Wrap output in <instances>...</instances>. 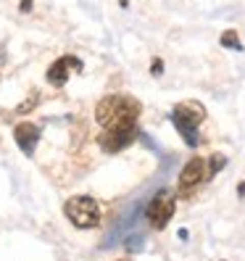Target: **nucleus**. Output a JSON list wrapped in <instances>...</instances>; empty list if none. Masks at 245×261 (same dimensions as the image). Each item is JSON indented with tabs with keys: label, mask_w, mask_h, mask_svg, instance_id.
Here are the masks:
<instances>
[{
	"label": "nucleus",
	"mask_w": 245,
	"mask_h": 261,
	"mask_svg": "<svg viewBox=\"0 0 245 261\" xmlns=\"http://www.w3.org/2000/svg\"><path fill=\"white\" fill-rule=\"evenodd\" d=\"M140 111H143L140 100L132 98V95H105L95 106V121L103 129H108V127H116V124L137 121Z\"/></svg>",
	"instance_id": "obj_1"
},
{
	"label": "nucleus",
	"mask_w": 245,
	"mask_h": 261,
	"mask_svg": "<svg viewBox=\"0 0 245 261\" xmlns=\"http://www.w3.org/2000/svg\"><path fill=\"white\" fill-rule=\"evenodd\" d=\"M172 121H174L177 132L182 135V140L187 143V148H195V145H198V127L206 121L203 103H198V100L179 103L177 109L172 111Z\"/></svg>",
	"instance_id": "obj_2"
},
{
	"label": "nucleus",
	"mask_w": 245,
	"mask_h": 261,
	"mask_svg": "<svg viewBox=\"0 0 245 261\" xmlns=\"http://www.w3.org/2000/svg\"><path fill=\"white\" fill-rule=\"evenodd\" d=\"M64 214L66 219L79 227V229H90V227H98L100 224V208L90 195H74L64 203Z\"/></svg>",
	"instance_id": "obj_3"
},
{
	"label": "nucleus",
	"mask_w": 245,
	"mask_h": 261,
	"mask_svg": "<svg viewBox=\"0 0 245 261\" xmlns=\"http://www.w3.org/2000/svg\"><path fill=\"white\" fill-rule=\"evenodd\" d=\"M137 135H140L137 132V121H127V124H116V127L103 129L100 137H98V145L105 153H119L127 145H132L137 140Z\"/></svg>",
	"instance_id": "obj_4"
},
{
	"label": "nucleus",
	"mask_w": 245,
	"mask_h": 261,
	"mask_svg": "<svg viewBox=\"0 0 245 261\" xmlns=\"http://www.w3.org/2000/svg\"><path fill=\"white\" fill-rule=\"evenodd\" d=\"M174 217V195L169 190H158L145 206V219L153 229H164Z\"/></svg>",
	"instance_id": "obj_5"
},
{
	"label": "nucleus",
	"mask_w": 245,
	"mask_h": 261,
	"mask_svg": "<svg viewBox=\"0 0 245 261\" xmlns=\"http://www.w3.org/2000/svg\"><path fill=\"white\" fill-rule=\"evenodd\" d=\"M203 179H208V166L203 159H190L185 166H182V174H179V193L187 195L193 188H198Z\"/></svg>",
	"instance_id": "obj_6"
},
{
	"label": "nucleus",
	"mask_w": 245,
	"mask_h": 261,
	"mask_svg": "<svg viewBox=\"0 0 245 261\" xmlns=\"http://www.w3.org/2000/svg\"><path fill=\"white\" fill-rule=\"evenodd\" d=\"M71 69L79 71V69H82V61L76 58V56H61L56 64L48 69V74H45V76H48V82H50L53 87H64V85L69 82V71H71Z\"/></svg>",
	"instance_id": "obj_7"
},
{
	"label": "nucleus",
	"mask_w": 245,
	"mask_h": 261,
	"mask_svg": "<svg viewBox=\"0 0 245 261\" xmlns=\"http://www.w3.org/2000/svg\"><path fill=\"white\" fill-rule=\"evenodd\" d=\"M13 137H16V145L21 148L24 156H32L35 145L40 140V127L32 124V121H21V124L13 127Z\"/></svg>",
	"instance_id": "obj_8"
},
{
	"label": "nucleus",
	"mask_w": 245,
	"mask_h": 261,
	"mask_svg": "<svg viewBox=\"0 0 245 261\" xmlns=\"http://www.w3.org/2000/svg\"><path fill=\"white\" fill-rule=\"evenodd\" d=\"M222 45H224V48H235V50H242V42H240V37H237V32H235V29H227V32L222 35Z\"/></svg>",
	"instance_id": "obj_9"
},
{
	"label": "nucleus",
	"mask_w": 245,
	"mask_h": 261,
	"mask_svg": "<svg viewBox=\"0 0 245 261\" xmlns=\"http://www.w3.org/2000/svg\"><path fill=\"white\" fill-rule=\"evenodd\" d=\"M224 164H227V156H224V153H213L211 161H208V177H213L216 172H222Z\"/></svg>",
	"instance_id": "obj_10"
},
{
	"label": "nucleus",
	"mask_w": 245,
	"mask_h": 261,
	"mask_svg": "<svg viewBox=\"0 0 245 261\" xmlns=\"http://www.w3.org/2000/svg\"><path fill=\"white\" fill-rule=\"evenodd\" d=\"M35 103H37V95H32V98H29L24 106H19V114H26V111H32L35 109Z\"/></svg>",
	"instance_id": "obj_11"
},
{
	"label": "nucleus",
	"mask_w": 245,
	"mask_h": 261,
	"mask_svg": "<svg viewBox=\"0 0 245 261\" xmlns=\"http://www.w3.org/2000/svg\"><path fill=\"white\" fill-rule=\"evenodd\" d=\"M150 71L156 74V76H158V74L164 71V64H161V58H156V61H153V66H150Z\"/></svg>",
	"instance_id": "obj_12"
},
{
	"label": "nucleus",
	"mask_w": 245,
	"mask_h": 261,
	"mask_svg": "<svg viewBox=\"0 0 245 261\" xmlns=\"http://www.w3.org/2000/svg\"><path fill=\"white\" fill-rule=\"evenodd\" d=\"M21 11H24V13L32 11V0H21Z\"/></svg>",
	"instance_id": "obj_13"
},
{
	"label": "nucleus",
	"mask_w": 245,
	"mask_h": 261,
	"mask_svg": "<svg viewBox=\"0 0 245 261\" xmlns=\"http://www.w3.org/2000/svg\"><path fill=\"white\" fill-rule=\"evenodd\" d=\"M119 261H124V258H119Z\"/></svg>",
	"instance_id": "obj_14"
}]
</instances>
